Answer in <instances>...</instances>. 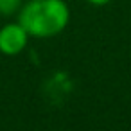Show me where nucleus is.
Returning <instances> with one entry per match:
<instances>
[{
  "instance_id": "obj_1",
  "label": "nucleus",
  "mask_w": 131,
  "mask_h": 131,
  "mask_svg": "<svg viewBox=\"0 0 131 131\" xmlns=\"http://www.w3.org/2000/svg\"><path fill=\"white\" fill-rule=\"evenodd\" d=\"M31 38L49 40L59 36L70 24V7L65 0H25L16 13Z\"/></svg>"
},
{
  "instance_id": "obj_2",
  "label": "nucleus",
  "mask_w": 131,
  "mask_h": 131,
  "mask_svg": "<svg viewBox=\"0 0 131 131\" xmlns=\"http://www.w3.org/2000/svg\"><path fill=\"white\" fill-rule=\"evenodd\" d=\"M29 32L24 25L16 22H7L0 27V54L4 56H18L29 45Z\"/></svg>"
},
{
  "instance_id": "obj_3",
  "label": "nucleus",
  "mask_w": 131,
  "mask_h": 131,
  "mask_svg": "<svg viewBox=\"0 0 131 131\" xmlns=\"http://www.w3.org/2000/svg\"><path fill=\"white\" fill-rule=\"evenodd\" d=\"M25 0H0V15L2 16H13L18 13Z\"/></svg>"
},
{
  "instance_id": "obj_4",
  "label": "nucleus",
  "mask_w": 131,
  "mask_h": 131,
  "mask_svg": "<svg viewBox=\"0 0 131 131\" xmlns=\"http://www.w3.org/2000/svg\"><path fill=\"white\" fill-rule=\"evenodd\" d=\"M86 2L90 6H93V7H102V6H108L111 0H86Z\"/></svg>"
}]
</instances>
